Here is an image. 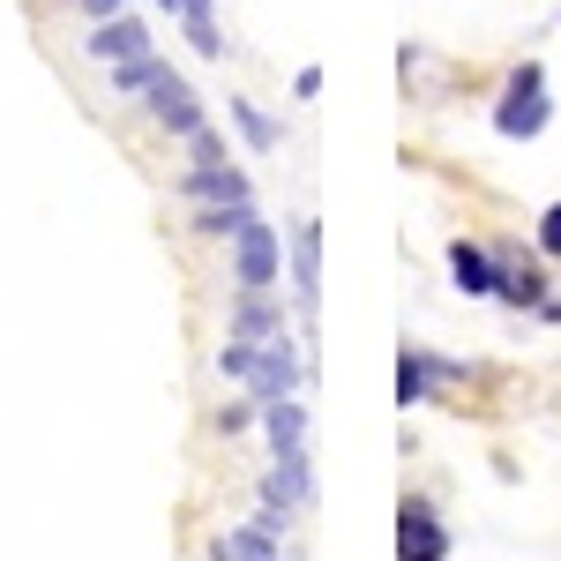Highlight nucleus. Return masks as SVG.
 Instances as JSON below:
<instances>
[{
  "label": "nucleus",
  "instance_id": "nucleus-1",
  "mask_svg": "<svg viewBox=\"0 0 561 561\" xmlns=\"http://www.w3.org/2000/svg\"><path fill=\"white\" fill-rule=\"evenodd\" d=\"M262 427H270V457H277V479L293 486V502H314V465H307V404L300 397H277L262 404Z\"/></svg>",
  "mask_w": 561,
  "mask_h": 561
},
{
  "label": "nucleus",
  "instance_id": "nucleus-2",
  "mask_svg": "<svg viewBox=\"0 0 561 561\" xmlns=\"http://www.w3.org/2000/svg\"><path fill=\"white\" fill-rule=\"evenodd\" d=\"M232 285L240 293H277L285 285V232L262 210H248V225L232 232Z\"/></svg>",
  "mask_w": 561,
  "mask_h": 561
},
{
  "label": "nucleus",
  "instance_id": "nucleus-3",
  "mask_svg": "<svg viewBox=\"0 0 561 561\" xmlns=\"http://www.w3.org/2000/svg\"><path fill=\"white\" fill-rule=\"evenodd\" d=\"M547 113H554V105H547V68H539V60H524L517 76L502 83V105H494V128L510 135V142H531V135L547 128Z\"/></svg>",
  "mask_w": 561,
  "mask_h": 561
},
{
  "label": "nucleus",
  "instance_id": "nucleus-4",
  "mask_svg": "<svg viewBox=\"0 0 561 561\" xmlns=\"http://www.w3.org/2000/svg\"><path fill=\"white\" fill-rule=\"evenodd\" d=\"M307 382V352L293 330H277V337H262V359H255V375H248V397L255 404H277V397H300Z\"/></svg>",
  "mask_w": 561,
  "mask_h": 561
},
{
  "label": "nucleus",
  "instance_id": "nucleus-5",
  "mask_svg": "<svg viewBox=\"0 0 561 561\" xmlns=\"http://www.w3.org/2000/svg\"><path fill=\"white\" fill-rule=\"evenodd\" d=\"M397 561H449V524L434 517L427 494L397 502Z\"/></svg>",
  "mask_w": 561,
  "mask_h": 561
},
{
  "label": "nucleus",
  "instance_id": "nucleus-6",
  "mask_svg": "<svg viewBox=\"0 0 561 561\" xmlns=\"http://www.w3.org/2000/svg\"><path fill=\"white\" fill-rule=\"evenodd\" d=\"M142 105H150V121H158L165 135H180V142H187L195 128H210V113H203V98L187 90V76H180V68H165V76H158V90H150Z\"/></svg>",
  "mask_w": 561,
  "mask_h": 561
},
{
  "label": "nucleus",
  "instance_id": "nucleus-7",
  "mask_svg": "<svg viewBox=\"0 0 561 561\" xmlns=\"http://www.w3.org/2000/svg\"><path fill=\"white\" fill-rule=\"evenodd\" d=\"M158 45V31L142 23V15H105V23H90V38H83V53L98 60V68H113V60H135V53H150Z\"/></svg>",
  "mask_w": 561,
  "mask_h": 561
},
{
  "label": "nucleus",
  "instance_id": "nucleus-8",
  "mask_svg": "<svg viewBox=\"0 0 561 561\" xmlns=\"http://www.w3.org/2000/svg\"><path fill=\"white\" fill-rule=\"evenodd\" d=\"M180 195L187 203H255V187H248V173L225 158V165H187L180 173Z\"/></svg>",
  "mask_w": 561,
  "mask_h": 561
},
{
  "label": "nucleus",
  "instance_id": "nucleus-9",
  "mask_svg": "<svg viewBox=\"0 0 561 561\" xmlns=\"http://www.w3.org/2000/svg\"><path fill=\"white\" fill-rule=\"evenodd\" d=\"M293 293H300V314H314L322 300V225L314 217L293 225Z\"/></svg>",
  "mask_w": 561,
  "mask_h": 561
},
{
  "label": "nucleus",
  "instance_id": "nucleus-10",
  "mask_svg": "<svg viewBox=\"0 0 561 561\" xmlns=\"http://www.w3.org/2000/svg\"><path fill=\"white\" fill-rule=\"evenodd\" d=\"M449 270H457V293H472V300H494V285H502V262L479 240H449Z\"/></svg>",
  "mask_w": 561,
  "mask_h": 561
},
{
  "label": "nucleus",
  "instance_id": "nucleus-11",
  "mask_svg": "<svg viewBox=\"0 0 561 561\" xmlns=\"http://www.w3.org/2000/svg\"><path fill=\"white\" fill-rule=\"evenodd\" d=\"M225 330H232V337H277V330H285V300H277V293H232V322H225Z\"/></svg>",
  "mask_w": 561,
  "mask_h": 561
},
{
  "label": "nucleus",
  "instance_id": "nucleus-12",
  "mask_svg": "<svg viewBox=\"0 0 561 561\" xmlns=\"http://www.w3.org/2000/svg\"><path fill=\"white\" fill-rule=\"evenodd\" d=\"M210 561H285V554H277V531H262V524L248 517V524H232V531L210 539Z\"/></svg>",
  "mask_w": 561,
  "mask_h": 561
},
{
  "label": "nucleus",
  "instance_id": "nucleus-13",
  "mask_svg": "<svg viewBox=\"0 0 561 561\" xmlns=\"http://www.w3.org/2000/svg\"><path fill=\"white\" fill-rule=\"evenodd\" d=\"M165 68H173V60L150 45V53H135V60H113V68H105V83H113V98H150Z\"/></svg>",
  "mask_w": 561,
  "mask_h": 561
},
{
  "label": "nucleus",
  "instance_id": "nucleus-14",
  "mask_svg": "<svg viewBox=\"0 0 561 561\" xmlns=\"http://www.w3.org/2000/svg\"><path fill=\"white\" fill-rule=\"evenodd\" d=\"M494 300L502 307H547V270H539V262H502Z\"/></svg>",
  "mask_w": 561,
  "mask_h": 561
},
{
  "label": "nucleus",
  "instance_id": "nucleus-15",
  "mask_svg": "<svg viewBox=\"0 0 561 561\" xmlns=\"http://www.w3.org/2000/svg\"><path fill=\"white\" fill-rule=\"evenodd\" d=\"M180 31H187V45H195L203 60H225V31H217L210 0H187V8H180Z\"/></svg>",
  "mask_w": 561,
  "mask_h": 561
},
{
  "label": "nucleus",
  "instance_id": "nucleus-16",
  "mask_svg": "<svg viewBox=\"0 0 561 561\" xmlns=\"http://www.w3.org/2000/svg\"><path fill=\"white\" fill-rule=\"evenodd\" d=\"M427 382H434V359L420 345H404V352H397V404H404V412L427 404Z\"/></svg>",
  "mask_w": 561,
  "mask_h": 561
},
{
  "label": "nucleus",
  "instance_id": "nucleus-17",
  "mask_svg": "<svg viewBox=\"0 0 561 561\" xmlns=\"http://www.w3.org/2000/svg\"><path fill=\"white\" fill-rule=\"evenodd\" d=\"M248 210H255V203H195V217H187V225H195L203 240H232V232L248 225Z\"/></svg>",
  "mask_w": 561,
  "mask_h": 561
},
{
  "label": "nucleus",
  "instance_id": "nucleus-18",
  "mask_svg": "<svg viewBox=\"0 0 561 561\" xmlns=\"http://www.w3.org/2000/svg\"><path fill=\"white\" fill-rule=\"evenodd\" d=\"M255 359H262V345H255V337H232V330H225V345H217V375H225V382H240V389H248Z\"/></svg>",
  "mask_w": 561,
  "mask_h": 561
},
{
  "label": "nucleus",
  "instance_id": "nucleus-19",
  "mask_svg": "<svg viewBox=\"0 0 561 561\" xmlns=\"http://www.w3.org/2000/svg\"><path fill=\"white\" fill-rule=\"evenodd\" d=\"M225 113H232V128L248 135L255 150H277V121H270L262 105H248V98H225Z\"/></svg>",
  "mask_w": 561,
  "mask_h": 561
},
{
  "label": "nucleus",
  "instance_id": "nucleus-20",
  "mask_svg": "<svg viewBox=\"0 0 561 561\" xmlns=\"http://www.w3.org/2000/svg\"><path fill=\"white\" fill-rule=\"evenodd\" d=\"M248 420H262V404H255V397H232V404H217V427H225V434H240Z\"/></svg>",
  "mask_w": 561,
  "mask_h": 561
},
{
  "label": "nucleus",
  "instance_id": "nucleus-21",
  "mask_svg": "<svg viewBox=\"0 0 561 561\" xmlns=\"http://www.w3.org/2000/svg\"><path fill=\"white\" fill-rule=\"evenodd\" d=\"M539 248H547V255H561V203L539 217Z\"/></svg>",
  "mask_w": 561,
  "mask_h": 561
},
{
  "label": "nucleus",
  "instance_id": "nucleus-22",
  "mask_svg": "<svg viewBox=\"0 0 561 561\" xmlns=\"http://www.w3.org/2000/svg\"><path fill=\"white\" fill-rule=\"evenodd\" d=\"M293 98H322V68H300L293 76Z\"/></svg>",
  "mask_w": 561,
  "mask_h": 561
},
{
  "label": "nucleus",
  "instance_id": "nucleus-23",
  "mask_svg": "<svg viewBox=\"0 0 561 561\" xmlns=\"http://www.w3.org/2000/svg\"><path fill=\"white\" fill-rule=\"evenodd\" d=\"M121 8H128V0H83V15H90V23H105V15H121Z\"/></svg>",
  "mask_w": 561,
  "mask_h": 561
},
{
  "label": "nucleus",
  "instance_id": "nucleus-24",
  "mask_svg": "<svg viewBox=\"0 0 561 561\" xmlns=\"http://www.w3.org/2000/svg\"><path fill=\"white\" fill-rule=\"evenodd\" d=\"M158 8H165V15H173V23H180V8H187V0H158Z\"/></svg>",
  "mask_w": 561,
  "mask_h": 561
}]
</instances>
